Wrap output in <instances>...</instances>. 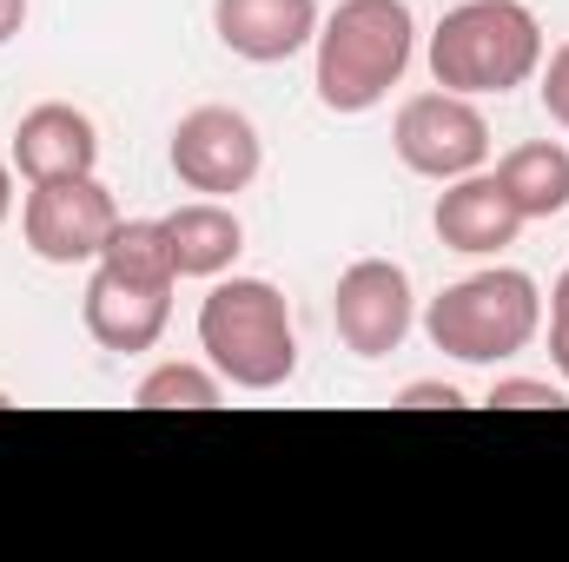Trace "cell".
Instances as JSON below:
<instances>
[{
    "label": "cell",
    "mask_w": 569,
    "mask_h": 562,
    "mask_svg": "<svg viewBox=\"0 0 569 562\" xmlns=\"http://www.w3.org/2000/svg\"><path fill=\"white\" fill-rule=\"evenodd\" d=\"M391 145L398 159L418 172V179H463V172H483L490 165V120L470 93H411L391 120Z\"/></svg>",
    "instance_id": "8992f818"
},
{
    "label": "cell",
    "mask_w": 569,
    "mask_h": 562,
    "mask_svg": "<svg viewBox=\"0 0 569 562\" xmlns=\"http://www.w3.org/2000/svg\"><path fill=\"white\" fill-rule=\"evenodd\" d=\"M7 212H13V159H0V225H7Z\"/></svg>",
    "instance_id": "7402d4cb"
},
{
    "label": "cell",
    "mask_w": 569,
    "mask_h": 562,
    "mask_svg": "<svg viewBox=\"0 0 569 562\" xmlns=\"http://www.w3.org/2000/svg\"><path fill=\"white\" fill-rule=\"evenodd\" d=\"M0 404H7V398H0Z\"/></svg>",
    "instance_id": "603a6c76"
},
{
    "label": "cell",
    "mask_w": 569,
    "mask_h": 562,
    "mask_svg": "<svg viewBox=\"0 0 569 562\" xmlns=\"http://www.w3.org/2000/svg\"><path fill=\"white\" fill-rule=\"evenodd\" d=\"M497 185L517 199L523 219H563L569 212V145L563 140H523L497 159Z\"/></svg>",
    "instance_id": "5bb4252c"
},
{
    "label": "cell",
    "mask_w": 569,
    "mask_h": 562,
    "mask_svg": "<svg viewBox=\"0 0 569 562\" xmlns=\"http://www.w3.org/2000/svg\"><path fill=\"white\" fill-rule=\"evenodd\" d=\"M530 219L517 212V199L497 185V172H463L437 192L430 205V232L443 252H463V259H497L503 245H517Z\"/></svg>",
    "instance_id": "9c48e42d"
},
{
    "label": "cell",
    "mask_w": 569,
    "mask_h": 562,
    "mask_svg": "<svg viewBox=\"0 0 569 562\" xmlns=\"http://www.w3.org/2000/svg\"><path fill=\"white\" fill-rule=\"evenodd\" d=\"M430 344L457 364H510L543 331V291L517 265H490L470 279L443 284L425 311Z\"/></svg>",
    "instance_id": "277c9868"
},
{
    "label": "cell",
    "mask_w": 569,
    "mask_h": 562,
    "mask_svg": "<svg viewBox=\"0 0 569 562\" xmlns=\"http://www.w3.org/2000/svg\"><path fill=\"white\" fill-rule=\"evenodd\" d=\"M318 0H212V33L252 67H279L318 40Z\"/></svg>",
    "instance_id": "8fae6325"
},
{
    "label": "cell",
    "mask_w": 569,
    "mask_h": 562,
    "mask_svg": "<svg viewBox=\"0 0 569 562\" xmlns=\"http://www.w3.org/2000/svg\"><path fill=\"white\" fill-rule=\"evenodd\" d=\"M166 165L186 192L199 199H232L259 179L266 165V140L259 127L239 113V107H192L179 127H172V145H166Z\"/></svg>",
    "instance_id": "52a82bcc"
},
{
    "label": "cell",
    "mask_w": 569,
    "mask_h": 562,
    "mask_svg": "<svg viewBox=\"0 0 569 562\" xmlns=\"http://www.w3.org/2000/svg\"><path fill=\"white\" fill-rule=\"evenodd\" d=\"M113 225H120V205L93 172L40 179L20 199V239L40 265H93L107 252Z\"/></svg>",
    "instance_id": "5b68a950"
},
{
    "label": "cell",
    "mask_w": 569,
    "mask_h": 562,
    "mask_svg": "<svg viewBox=\"0 0 569 562\" xmlns=\"http://www.w3.org/2000/svg\"><path fill=\"white\" fill-rule=\"evenodd\" d=\"M7 159H13V172H20L27 185H40V179H73V172H93V165H100V133H93V120H87L80 107L40 100L33 113H20Z\"/></svg>",
    "instance_id": "7c38bea8"
},
{
    "label": "cell",
    "mask_w": 569,
    "mask_h": 562,
    "mask_svg": "<svg viewBox=\"0 0 569 562\" xmlns=\"http://www.w3.org/2000/svg\"><path fill=\"white\" fill-rule=\"evenodd\" d=\"M93 265H107V272H120V279L179 284V272H172V245H166V219H120L113 239H107V252H100Z\"/></svg>",
    "instance_id": "9a60e30c"
},
{
    "label": "cell",
    "mask_w": 569,
    "mask_h": 562,
    "mask_svg": "<svg viewBox=\"0 0 569 562\" xmlns=\"http://www.w3.org/2000/svg\"><path fill=\"white\" fill-rule=\"evenodd\" d=\"M418 324V298H411V272L391 265V259H358L345 265L338 284H331V331L351 358L378 364L391 351H405Z\"/></svg>",
    "instance_id": "ba28073f"
},
{
    "label": "cell",
    "mask_w": 569,
    "mask_h": 562,
    "mask_svg": "<svg viewBox=\"0 0 569 562\" xmlns=\"http://www.w3.org/2000/svg\"><path fill=\"white\" fill-rule=\"evenodd\" d=\"M418 60V13L405 0H338L311 40V87L325 113H371Z\"/></svg>",
    "instance_id": "6da1fadb"
},
{
    "label": "cell",
    "mask_w": 569,
    "mask_h": 562,
    "mask_svg": "<svg viewBox=\"0 0 569 562\" xmlns=\"http://www.w3.org/2000/svg\"><path fill=\"white\" fill-rule=\"evenodd\" d=\"M80 318L93 331L100 351H120V358H140L166 338V318H172V284H146V279H120L107 265H93L87 298H80Z\"/></svg>",
    "instance_id": "30bf717a"
},
{
    "label": "cell",
    "mask_w": 569,
    "mask_h": 562,
    "mask_svg": "<svg viewBox=\"0 0 569 562\" xmlns=\"http://www.w3.org/2000/svg\"><path fill=\"white\" fill-rule=\"evenodd\" d=\"M199 351L232 391H284L298 378V331L284 291L272 279H212L199 298Z\"/></svg>",
    "instance_id": "7a4b0ae2"
},
{
    "label": "cell",
    "mask_w": 569,
    "mask_h": 562,
    "mask_svg": "<svg viewBox=\"0 0 569 562\" xmlns=\"http://www.w3.org/2000/svg\"><path fill=\"white\" fill-rule=\"evenodd\" d=\"M166 245H172L179 279H226L246 252V225L226 199H192V205L166 212Z\"/></svg>",
    "instance_id": "4fadbf2b"
},
{
    "label": "cell",
    "mask_w": 569,
    "mask_h": 562,
    "mask_svg": "<svg viewBox=\"0 0 569 562\" xmlns=\"http://www.w3.org/2000/svg\"><path fill=\"white\" fill-rule=\"evenodd\" d=\"M398 404H405V411H463L470 398H463L457 384H437V378H418V384H405V391H398Z\"/></svg>",
    "instance_id": "ffe728a7"
},
{
    "label": "cell",
    "mask_w": 569,
    "mask_h": 562,
    "mask_svg": "<svg viewBox=\"0 0 569 562\" xmlns=\"http://www.w3.org/2000/svg\"><path fill=\"white\" fill-rule=\"evenodd\" d=\"M483 404H497V411H557V404H569V384L557 378H497L490 384V398Z\"/></svg>",
    "instance_id": "e0dca14e"
},
{
    "label": "cell",
    "mask_w": 569,
    "mask_h": 562,
    "mask_svg": "<svg viewBox=\"0 0 569 562\" xmlns=\"http://www.w3.org/2000/svg\"><path fill=\"white\" fill-rule=\"evenodd\" d=\"M537 100H543V113H550V127H563L569 133V40L537 67Z\"/></svg>",
    "instance_id": "ac0fdd59"
},
{
    "label": "cell",
    "mask_w": 569,
    "mask_h": 562,
    "mask_svg": "<svg viewBox=\"0 0 569 562\" xmlns=\"http://www.w3.org/2000/svg\"><path fill=\"white\" fill-rule=\"evenodd\" d=\"M133 404L140 411H212V404H226V378L212 371V364H152L140 378V391H133Z\"/></svg>",
    "instance_id": "2e32d148"
},
{
    "label": "cell",
    "mask_w": 569,
    "mask_h": 562,
    "mask_svg": "<svg viewBox=\"0 0 569 562\" xmlns=\"http://www.w3.org/2000/svg\"><path fill=\"white\" fill-rule=\"evenodd\" d=\"M425 60L443 93H517L543 67V20L523 0H463L430 27Z\"/></svg>",
    "instance_id": "3957f363"
},
{
    "label": "cell",
    "mask_w": 569,
    "mask_h": 562,
    "mask_svg": "<svg viewBox=\"0 0 569 562\" xmlns=\"http://www.w3.org/2000/svg\"><path fill=\"white\" fill-rule=\"evenodd\" d=\"M550 364H557V378L569 384V272L550 284Z\"/></svg>",
    "instance_id": "d6986e66"
},
{
    "label": "cell",
    "mask_w": 569,
    "mask_h": 562,
    "mask_svg": "<svg viewBox=\"0 0 569 562\" xmlns=\"http://www.w3.org/2000/svg\"><path fill=\"white\" fill-rule=\"evenodd\" d=\"M27 27V0H0V47H13Z\"/></svg>",
    "instance_id": "44dd1931"
}]
</instances>
